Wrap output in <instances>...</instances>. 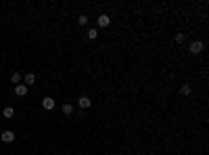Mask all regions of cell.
Instances as JSON below:
<instances>
[{
    "label": "cell",
    "instance_id": "14",
    "mask_svg": "<svg viewBox=\"0 0 209 155\" xmlns=\"http://www.w3.org/2000/svg\"><path fill=\"white\" fill-rule=\"evenodd\" d=\"M78 21H80V25H84L86 21H88V17H86V15H80V19H78Z\"/></svg>",
    "mask_w": 209,
    "mask_h": 155
},
{
    "label": "cell",
    "instance_id": "10",
    "mask_svg": "<svg viewBox=\"0 0 209 155\" xmlns=\"http://www.w3.org/2000/svg\"><path fill=\"white\" fill-rule=\"evenodd\" d=\"M71 111H73V107H71L69 103H67V105H63V113H65V115H69Z\"/></svg>",
    "mask_w": 209,
    "mask_h": 155
},
{
    "label": "cell",
    "instance_id": "8",
    "mask_svg": "<svg viewBox=\"0 0 209 155\" xmlns=\"http://www.w3.org/2000/svg\"><path fill=\"white\" fill-rule=\"evenodd\" d=\"M2 113H4V118H13V115H15L13 107H4V111H2Z\"/></svg>",
    "mask_w": 209,
    "mask_h": 155
},
{
    "label": "cell",
    "instance_id": "6",
    "mask_svg": "<svg viewBox=\"0 0 209 155\" xmlns=\"http://www.w3.org/2000/svg\"><path fill=\"white\" fill-rule=\"evenodd\" d=\"M90 105H92V101H90V99H88V96H80V107H90Z\"/></svg>",
    "mask_w": 209,
    "mask_h": 155
},
{
    "label": "cell",
    "instance_id": "1",
    "mask_svg": "<svg viewBox=\"0 0 209 155\" xmlns=\"http://www.w3.org/2000/svg\"><path fill=\"white\" fill-rule=\"evenodd\" d=\"M0 138H2L4 143H13V141H15V134H13L11 130H4L2 134H0Z\"/></svg>",
    "mask_w": 209,
    "mask_h": 155
},
{
    "label": "cell",
    "instance_id": "5",
    "mask_svg": "<svg viewBox=\"0 0 209 155\" xmlns=\"http://www.w3.org/2000/svg\"><path fill=\"white\" fill-rule=\"evenodd\" d=\"M109 23H111L109 15H101V17H98V25H101V27H107Z\"/></svg>",
    "mask_w": 209,
    "mask_h": 155
},
{
    "label": "cell",
    "instance_id": "4",
    "mask_svg": "<svg viewBox=\"0 0 209 155\" xmlns=\"http://www.w3.org/2000/svg\"><path fill=\"white\" fill-rule=\"evenodd\" d=\"M42 107H44V109H52V107H55V99L46 96V99L42 101Z\"/></svg>",
    "mask_w": 209,
    "mask_h": 155
},
{
    "label": "cell",
    "instance_id": "7",
    "mask_svg": "<svg viewBox=\"0 0 209 155\" xmlns=\"http://www.w3.org/2000/svg\"><path fill=\"white\" fill-rule=\"evenodd\" d=\"M34 82H36V73H27V76H25V86H27V84L32 86Z\"/></svg>",
    "mask_w": 209,
    "mask_h": 155
},
{
    "label": "cell",
    "instance_id": "9",
    "mask_svg": "<svg viewBox=\"0 0 209 155\" xmlns=\"http://www.w3.org/2000/svg\"><path fill=\"white\" fill-rule=\"evenodd\" d=\"M11 82H13V84H19V82H21V76H19V73L15 72V73L11 76Z\"/></svg>",
    "mask_w": 209,
    "mask_h": 155
},
{
    "label": "cell",
    "instance_id": "2",
    "mask_svg": "<svg viewBox=\"0 0 209 155\" xmlns=\"http://www.w3.org/2000/svg\"><path fill=\"white\" fill-rule=\"evenodd\" d=\"M203 46H205L203 42H192V44H190V52H192V55H199V52L203 50Z\"/></svg>",
    "mask_w": 209,
    "mask_h": 155
},
{
    "label": "cell",
    "instance_id": "12",
    "mask_svg": "<svg viewBox=\"0 0 209 155\" xmlns=\"http://www.w3.org/2000/svg\"><path fill=\"white\" fill-rule=\"evenodd\" d=\"M88 38L94 40V38H96V29H88Z\"/></svg>",
    "mask_w": 209,
    "mask_h": 155
},
{
    "label": "cell",
    "instance_id": "13",
    "mask_svg": "<svg viewBox=\"0 0 209 155\" xmlns=\"http://www.w3.org/2000/svg\"><path fill=\"white\" fill-rule=\"evenodd\" d=\"M176 42H178V44L184 42V34H176Z\"/></svg>",
    "mask_w": 209,
    "mask_h": 155
},
{
    "label": "cell",
    "instance_id": "3",
    "mask_svg": "<svg viewBox=\"0 0 209 155\" xmlns=\"http://www.w3.org/2000/svg\"><path fill=\"white\" fill-rule=\"evenodd\" d=\"M15 92L19 96H25L27 95V86H25V84H17V86H15Z\"/></svg>",
    "mask_w": 209,
    "mask_h": 155
},
{
    "label": "cell",
    "instance_id": "11",
    "mask_svg": "<svg viewBox=\"0 0 209 155\" xmlns=\"http://www.w3.org/2000/svg\"><path fill=\"white\" fill-rule=\"evenodd\" d=\"M182 95H190V86H188V84L182 86Z\"/></svg>",
    "mask_w": 209,
    "mask_h": 155
}]
</instances>
